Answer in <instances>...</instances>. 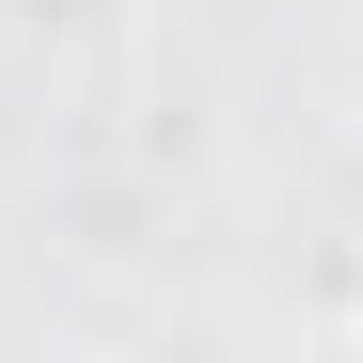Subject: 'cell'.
Masks as SVG:
<instances>
[{
	"mask_svg": "<svg viewBox=\"0 0 363 363\" xmlns=\"http://www.w3.org/2000/svg\"><path fill=\"white\" fill-rule=\"evenodd\" d=\"M64 32H79V0H0V64H48Z\"/></svg>",
	"mask_w": 363,
	"mask_h": 363,
	"instance_id": "obj_1",
	"label": "cell"
}]
</instances>
